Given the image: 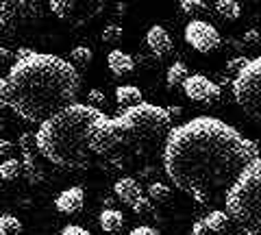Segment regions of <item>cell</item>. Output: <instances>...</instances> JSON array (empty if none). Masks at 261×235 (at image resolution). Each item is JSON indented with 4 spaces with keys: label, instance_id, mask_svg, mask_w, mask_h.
<instances>
[{
    "label": "cell",
    "instance_id": "cell-3",
    "mask_svg": "<svg viewBox=\"0 0 261 235\" xmlns=\"http://www.w3.org/2000/svg\"><path fill=\"white\" fill-rule=\"evenodd\" d=\"M172 131V116L168 107H159L152 102H140L122 109L118 116H105L92 124L89 133V150L92 155H102L113 164L152 155L161 144H166Z\"/></svg>",
    "mask_w": 261,
    "mask_h": 235
},
{
    "label": "cell",
    "instance_id": "cell-32",
    "mask_svg": "<svg viewBox=\"0 0 261 235\" xmlns=\"http://www.w3.org/2000/svg\"><path fill=\"white\" fill-rule=\"evenodd\" d=\"M59 235H89V231L83 229V226H79V224H65Z\"/></svg>",
    "mask_w": 261,
    "mask_h": 235
},
{
    "label": "cell",
    "instance_id": "cell-34",
    "mask_svg": "<svg viewBox=\"0 0 261 235\" xmlns=\"http://www.w3.org/2000/svg\"><path fill=\"white\" fill-rule=\"evenodd\" d=\"M168 111H170V116H172V118H176V116H181V113H183L181 107H168Z\"/></svg>",
    "mask_w": 261,
    "mask_h": 235
},
{
    "label": "cell",
    "instance_id": "cell-17",
    "mask_svg": "<svg viewBox=\"0 0 261 235\" xmlns=\"http://www.w3.org/2000/svg\"><path fill=\"white\" fill-rule=\"evenodd\" d=\"M98 224H100V229L105 233L116 235L124 229V216H122V212H118V209L105 207L100 212V216H98Z\"/></svg>",
    "mask_w": 261,
    "mask_h": 235
},
{
    "label": "cell",
    "instance_id": "cell-15",
    "mask_svg": "<svg viewBox=\"0 0 261 235\" xmlns=\"http://www.w3.org/2000/svg\"><path fill=\"white\" fill-rule=\"evenodd\" d=\"M55 207L59 214H65V216H72V214H79L81 209L85 207V192L83 188H65L63 192H59V196L55 198Z\"/></svg>",
    "mask_w": 261,
    "mask_h": 235
},
{
    "label": "cell",
    "instance_id": "cell-1",
    "mask_svg": "<svg viewBox=\"0 0 261 235\" xmlns=\"http://www.w3.org/2000/svg\"><path fill=\"white\" fill-rule=\"evenodd\" d=\"M259 157V146L220 118L198 116L174 126L163 144V172L198 205H207L235 183Z\"/></svg>",
    "mask_w": 261,
    "mask_h": 235
},
{
    "label": "cell",
    "instance_id": "cell-11",
    "mask_svg": "<svg viewBox=\"0 0 261 235\" xmlns=\"http://www.w3.org/2000/svg\"><path fill=\"white\" fill-rule=\"evenodd\" d=\"M183 92L190 100L202 102V105H214L222 96V87L216 81L207 79L205 74H190L183 83Z\"/></svg>",
    "mask_w": 261,
    "mask_h": 235
},
{
    "label": "cell",
    "instance_id": "cell-10",
    "mask_svg": "<svg viewBox=\"0 0 261 235\" xmlns=\"http://www.w3.org/2000/svg\"><path fill=\"white\" fill-rule=\"evenodd\" d=\"M113 192L116 196L133 209L135 214H148L152 209V200L148 198V194L144 192V188L137 183L133 176H122V179L116 181L113 185Z\"/></svg>",
    "mask_w": 261,
    "mask_h": 235
},
{
    "label": "cell",
    "instance_id": "cell-2",
    "mask_svg": "<svg viewBox=\"0 0 261 235\" xmlns=\"http://www.w3.org/2000/svg\"><path fill=\"white\" fill-rule=\"evenodd\" d=\"M79 90L81 76L68 59L18 48L11 70L0 79V109L13 111L24 122L42 124L76 102Z\"/></svg>",
    "mask_w": 261,
    "mask_h": 235
},
{
    "label": "cell",
    "instance_id": "cell-4",
    "mask_svg": "<svg viewBox=\"0 0 261 235\" xmlns=\"http://www.w3.org/2000/svg\"><path fill=\"white\" fill-rule=\"evenodd\" d=\"M100 109L87 102H72L44 120L35 133L37 150L46 161L63 170H81L89 164V133Z\"/></svg>",
    "mask_w": 261,
    "mask_h": 235
},
{
    "label": "cell",
    "instance_id": "cell-26",
    "mask_svg": "<svg viewBox=\"0 0 261 235\" xmlns=\"http://www.w3.org/2000/svg\"><path fill=\"white\" fill-rule=\"evenodd\" d=\"M102 42L109 44V46H118L122 42V37H124V31H122L120 24H107L102 31Z\"/></svg>",
    "mask_w": 261,
    "mask_h": 235
},
{
    "label": "cell",
    "instance_id": "cell-21",
    "mask_svg": "<svg viewBox=\"0 0 261 235\" xmlns=\"http://www.w3.org/2000/svg\"><path fill=\"white\" fill-rule=\"evenodd\" d=\"M178 7H181V11L192 20H200L202 15H207V11H209L205 0H178Z\"/></svg>",
    "mask_w": 261,
    "mask_h": 235
},
{
    "label": "cell",
    "instance_id": "cell-18",
    "mask_svg": "<svg viewBox=\"0 0 261 235\" xmlns=\"http://www.w3.org/2000/svg\"><path fill=\"white\" fill-rule=\"evenodd\" d=\"M116 102L122 109L133 107V105L142 102V90L135 85H118L116 87Z\"/></svg>",
    "mask_w": 261,
    "mask_h": 235
},
{
    "label": "cell",
    "instance_id": "cell-23",
    "mask_svg": "<svg viewBox=\"0 0 261 235\" xmlns=\"http://www.w3.org/2000/svg\"><path fill=\"white\" fill-rule=\"evenodd\" d=\"M94 61V53L87 46H74L70 50V63L74 68H87Z\"/></svg>",
    "mask_w": 261,
    "mask_h": 235
},
{
    "label": "cell",
    "instance_id": "cell-8",
    "mask_svg": "<svg viewBox=\"0 0 261 235\" xmlns=\"http://www.w3.org/2000/svg\"><path fill=\"white\" fill-rule=\"evenodd\" d=\"M109 0H46L50 11L63 22L85 24L105 9Z\"/></svg>",
    "mask_w": 261,
    "mask_h": 235
},
{
    "label": "cell",
    "instance_id": "cell-35",
    "mask_svg": "<svg viewBox=\"0 0 261 235\" xmlns=\"http://www.w3.org/2000/svg\"><path fill=\"white\" fill-rule=\"evenodd\" d=\"M250 3H259V0H250Z\"/></svg>",
    "mask_w": 261,
    "mask_h": 235
},
{
    "label": "cell",
    "instance_id": "cell-16",
    "mask_svg": "<svg viewBox=\"0 0 261 235\" xmlns=\"http://www.w3.org/2000/svg\"><path fill=\"white\" fill-rule=\"evenodd\" d=\"M107 68L111 70L113 76H126L135 70V59L128 53L122 50H111L107 55Z\"/></svg>",
    "mask_w": 261,
    "mask_h": 235
},
{
    "label": "cell",
    "instance_id": "cell-28",
    "mask_svg": "<svg viewBox=\"0 0 261 235\" xmlns=\"http://www.w3.org/2000/svg\"><path fill=\"white\" fill-rule=\"evenodd\" d=\"M244 48H259L261 46V31L259 29H248L242 37Z\"/></svg>",
    "mask_w": 261,
    "mask_h": 235
},
{
    "label": "cell",
    "instance_id": "cell-25",
    "mask_svg": "<svg viewBox=\"0 0 261 235\" xmlns=\"http://www.w3.org/2000/svg\"><path fill=\"white\" fill-rule=\"evenodd\" d=\"M20 233H22V222L18 216L13 214L0 216V235H20Z\"/></svg>",
    "mask_w": 261,
    "mask_h": 235
},
{
    "label": "cell",
    "instance_id": "cell-7",
    "mask_svg": "<svg viewBox=\"0 0 261 235\" xmlns=\"http://www.w3.org/2000/svg\"><path fill=\"white\" fill-rule=\"evenodd\" d=\"M233 98L250 118L261 120V57L250 59L233 79Z\"/></svg>",
    "mask_w": 261,
    "mask_h": 235
},
{
    "label": "cell",
    "instance_id": "cell-24",
    "mask_svg": "<svg viewBox=\"0 0 261 235\" xmlns=\"http://www.w3.org/2000/svg\"><path fill=\"white\" fill-rule=\"evenodd\" d=\"M18 176H22V161H18L15 157L3 159V164H0V179L3 181H15Z\"/></svg>",
    "mask_w": 261,
    "mask_h": 235
},
{
    "label": "cell",
    "instance_id": "cell-29",
    "mask_svg": "<svg viewBox=\"0 0 261 235\" xmlns=\"http://www.w3.org/2000/svg\"><path fill=\"white\" fill-rule=\"evenodd\" d=\"M87 105H92V107H96V109H100V107H105L107 105V96H105V92H100V90H89L87 92Z\"/></svg>",
    "mask_w": 261,
    "mask_h": 235
},
{
    "label": "cell",
    "instance_id": "cell-20",
    "mask_svg": "<svg viewBox=\"0 0 261 235\" xmlns=\"http://www.w3.org/2000/svg\"><path fill=\"white\" fill-rule=\"evenodd\" d=\"M187 76H190V70H187L185 63L183 61H174L172 66L168 68V72H166V85H168V90L183 85Z\"/></svg>",
    "mask_w": 261,
    "mask_h": 235
},
{
    "label": "cell",
    "instance_id": "cell-31",
    "mask_svg": "<svg viewBox=\"0 0 261 235\" xmlns=\"http://www.w3.org/2000/svg\"><path fill=\"white\" fill-rule=\"evenodd\" d=\"M15 150V144L11 140H5V137H0V159H9Z\"/></svg>",
    "mask_w": 261,
    "mask_h": 235
},
{
    "label": "cell",
    "instance_id": "cell-12",
    "mask_svg": "<svg viewBox=\"0 0 261 235\" xmlns=\"http://www.w3.org/2000/svg\"><path fill=\"white\" fill-rule=\"evenodd\" d=\"M18 146L22 150V174L27 176L29 183H42L44 181V168L39 164V157L42 152L37 150V144H35V133H22Z\"/></svg>",
    "mask_w": 261,
    "mask_h": 235
},
{
    "label": "cell",
    "instance_id": "cell-14",
    "mask_svg": "<svg viewBox=\"0 0 261 235\" xmlns=\"http://www.w3.org/2000/svg\"><path fill=\"white\" fill-rule=\"evenodd\" d=\"M228 224H231L228 214L216 209V212H209L205 218L192 224V235H222L228 229Z\"/></svg>",
    "mask_w": 261,
    "mask_h": 235
},
{
    "label": "cell",
    "instance_id": "cell-9",
    "mask_svg": "<svg viewBox=\"0 0 261 235\" xmlns=\"http://www.w3.org/2000/svg\"><path fill=\"white\" fill-rule=\"evenodd\" d=\"M185 42L190 44L196 53L200 55H209L216 53L222 46V37H220L218 29L211 27L205 20H192L185 27Z\"/></svg>",
    "mask_w": 261,
    "mask_h": 235
},
{
    "label": "cell",
    "instance_id": "cell-5",
    "mask_svg": "<svg viewBox=\"0 0 261 235\" xmlns=\"http://www.w3.org/2000/svg\"><path fill=\"white\" fill-rule=\"evenodd\" d=\"M226 214L246 235H261V157L252 159L228 188Z\"/></svg>",
    "mask_w": 261,
    "mask_h": 235
},
{
    "label": "cell",
    "instance_id": "cell-33",
    "mask_svg": "<svg viewBox=\"0 0 261 235\" xmlns=\"http://www.w3.org/2000/svg\"><path fill=\"white\" fill-rule=\"evenodd\" d=\"M128 235H159V231L152 229V226H148V224H140V226H135Z\"/></svg>",
    "mask_w": 261,
    "mask_h": 235
},
{
    "label": "cell",
    "instance_id": "cell-22",
    "mask_svg": "<svg viewBox=\"0 0 261 235\" xmlns=\"http://www.w3.org/2000/svg\"><path fill=\"white\" fill-rule=\"evenodd\" d=\"M146 194H148V198L152 202H157V205H161V202H168L170 198H172V188L161 181H154L148 185V190H146Z\"/></svg>",
    "mask_w": 261,
    "mask_h": 235
},
{
    "label": "cell",
    "instance_id": "cell-30",
    "mask_svg": "<svg viewBox=\"0 0 261 235\" xmlns=\"http://www.w3.org/2000/svg\"><path fill=\"white\" fill-rule=\"evenodd\" d=\"M250 59L248 57H233L231 61H226V72H231V74H238V72L246 66Z\"/></svg>",
    "mask_w": 261,
    "mask_h": 235
},
{
    "label": "cell",
    "instance_id": "cell-6",
    "mask_svg": "<svg viewBox=\"0 0 261 235\" xmlns=\"http://www.w3.org/2000/svg\"><path fill=\"white\" fill-rule=\"evenodd\" d=\"M46 0H0V27L11 35H24L42 27Z\"/></svg>",
    "mask_w": 261,
    "mask_h": 235
},
{
    "label": "cell",
    "instance_id": "cell-19",
    "mask_svg": "<svg viewBox=\"0 0 261 235\" xmlns=\"http://www.w3.org/2000/svg\"><path fill=\"white\" fill-rule=\"evenodd\" d=\"M214 9H216V13L220 15V18L228 20V22L242 18V5L238 3V0H216Z\"/></svg>",
    "mask_w": 261,
    "mask_h": 235
},
{
    "label": "cell",
    "instance_id": "cell-27",
    "mask_svg": "<svg viewBox=\"0 0 261 235\" xmlns=\"http://www.w3.org/2000/svg\"><path fill=\"white\" fill-rule=\"evenodd\" d=\"M13 61H15V53L11 50V48L0 46V79H5V76H7V72L11 70Z\"/></svg>",
    "mask_w": 261,
    "mask_h": 235
},
{
    "label": "cell",
    "instance_id": "cell-13",
    "mask_svg": "<svg viewBox=\"0 0 261 235\" xmlns=\"http://www.w3.org/2000/svg\"><path fill=\"white\" fill-rule=\"evenodd\" d=\"M146 46H148V50L152 53L154 59H168L170 55L174 53V42L170 33L159 24H154V27L148 29V33H146Z\"/></svg>",
    "mask_w": 261,
    "mask_h": 235
}]
</instances>
